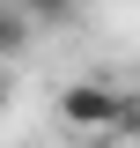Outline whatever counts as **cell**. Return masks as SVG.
Masks as SVG:
<instances>
[{"mask_svg":"<svg viewBox=\"0 0 140 148\" xmlns=\"http://www.w3.org/2000/svg\"><path fill=\"white\" fill-rule=\"evenodd\" d=\"M7 96H15V82H7V67H0V111H7Z\"/></svg>","mask_w":140,"mask_h":148,"instance_id":"cell-4","label":"cell"},{"mask_svg":"<svg viewBox=\"0 0 140 148\" xmlns=\"http://www.w3.org/2000/svg\"><path fill=\"white\" fill-rule=\"evenodd\" d=\"M22 8H30V15H37V22H67V15H74V8H81V0H22Z\"/></svg>","mask_w":140,"mask_h":148,"instance_id":"cell-3","label":"cell"},{"mask_svg":"<svg viewBox=\"0 0 140 148\" xmlns=\"http://www.w3.org/2000/svg\"><path fill=\"white\" fill-rule=\"evenodd\" d=\"M30 30H37V15H30V8H22V0H0V67L30 52Z\"/></svg>","mask_w":140,"mask_h":148,"instance_id":"cell-2","label":"cell"},{"mask_svg":"<svg viewBox=\"0 0 140 148\" xmlns=\"http://www.w3.org/2000/svg\"><path fill=\"white\" fill-rule=\"evenodd\" d=\"M59 126L88 133V141H111V133H140V96L111 89V82H67L59 89Z\"/></svg>","mask_w":140,"mask_h":148,"instance_id":"cell-1","label":"cell"}]
</instances>
